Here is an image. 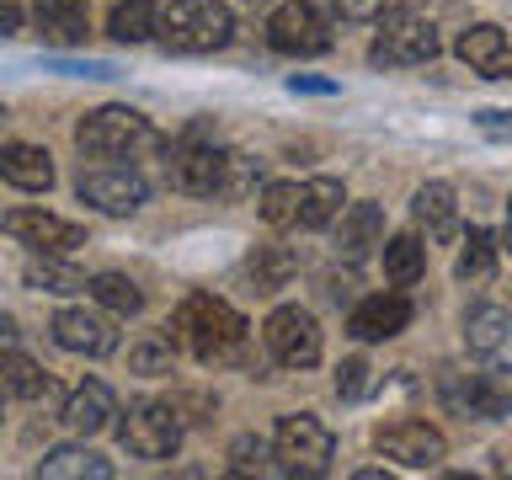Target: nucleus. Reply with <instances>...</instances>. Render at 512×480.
Wrapping results in <instances>:
<instances>
[{"label":"nucleus","instance_id":"2","mask_svg":"<svg viewBox=\"0 0 512 480\" xmlns=\"http://www.w3.org/2000/svg\"><path fill=\"white\" fill-rule=\"evenodd\" d=\"M160 38L176 54H208L235 38V16L224 0H171L160 11Z\"/></svg>","mask_w":512,"mask_h":480},{"label":"nucleus","instance_id":"23","mask_svg":"<svg viewBox=\"0 0 512 480\" xmlns=\"http://www.w3.org/2000/svg\"><path fill=\"white\" fill-rule=\"evenodd\" d=\"M38 32L54 43L86 38V0H38Z\"/></svg>","mask_w":512,"mask_h":480},{"label":"nucleus","instance_id":"26","mask_svg":"<svg viewBox=\"0 0 512 480\" xmlns=\"http://www.w3.org/2000/svg\"><path fill=\"white\" fill-rule=\"evenodd\" d=\"M336 214H342V182H336V176H315V182H304V214H299L304 230H326Z\"/></svg>","mask_w":512,"mask_h":480},{"label":"nucleus","instance_id":"13","mask_svg":"<svg viewBox=\"0 0 512 480\" xmlns=\"http://www.w3.org/2000/svg\"><path fill=\"white\" fill-rule=\"evenodd\" d=\"M464 347L486 368H512V310H502V304H470Z\"/></svg>","mask_w":512,"mask_h":480},{"label":"nucleus","instance_id":"16","mask_svg":"<svg viewBox=\"0 0 512 480\" xmlns=\"http://www.w3.org/2000/svg\"><path fill=\"white\" fill-rule=\"evenodd\" d=\"M54 342L64 352H80V358H107L118 347V331H112L107 315L96 310H59L54 315Z\"/></svg>","mask_w":512,"mask_h":480},{"label":"nucleus","instance_id":"19","mask_svg":"<svg viewBox=\"0 0 512 480\" xmlns=\"http://www.w3.org/2000/svg\"><path fill=\"white\" fill-rule=\"evenodd\" d=\"M112 416H118V400H112V390L102 379H86L70 400H64V422H70V432H80V438H96Z\"/></svg>","mask_w":512,"mask_h":480},{"label":"nucleus","instance_id":"18","mask_svg":"<svg viewBox=\"0 0 512 480\" xmlns=\"http://www.w3.org/2000/svg\"><path fill=\"white\" fill-rule=\"evenodd\" d=\"M411 214L427 230V240H443V246H448V240H459V203H454V187H448V182L416 187Z\"/></svg>","mask_w":512,"mask_h":480},{"label":"nucleus","instance_id":"32","mask_svg":"<svg viewBox=\"0 0 512 480\" xmlns=\"http://www.w3.org/2000/svg\"><path fill=\"white\" fill-rule=\"evenodd\" d=\"M27 283L43 288V294H75V288H91L75 267H59V262H48V256L43 262H27Z\"/></svg>","mask_w":512,"mask_h":480},{"label":"nucleus","instance_id":"5","mask_svg":"<svg viewBox=\"0 0 512 480\" xmlns=\"http://www.w3.org/2000/svg\"><path fill=\"white\" fill-rule=\"evenodd\" d=\"M150 139H155L150 123H144L134 107H96L75 123V144L96 160H118L128 150H139V144H150Z\"/></svg>","mask_w":512,"mask_h":480},{"label":"nucleus","instance_id":"36","mask_svg":"<svg viewBox=\"0 0 512 480\" xmlns=\"http://www.w3.org/2000/svg\"><path fill=\"white\" fill-rule=\"evenodd\" d=\"M336 6H342L347 22H374V16L384 11V0H336Z\"/></svg>","mask_w":512,"mask_h":480},{"label":"nucleus","instance_id":"11","mask_svg":"<svg viewBox=\"0 0 512 480\" xmlns=\"http://www.w3.org/2000/svg\"><path fill=\"white\" fill-rule=\"evenodd\" d=\"M438 395L464 422H502V416H512V395L491 374H443Z\"/></svg>","mask_w":512,"mask_h":480},{"label":"nucleus","instance_id":"3","mask_svg":"<svg viewBox=\"0 0 512 480\" xmlns=\"http://www.w3.org/2000/svg\"><path fill=\"white\" fill-rule=\"evenodd\" d=\"M230 166H235V155L219 150V144H208L198 128H192L182 144H171V155H166L171 187L192 192V198H214V192L224 198V187H230Z\"/></svg>","mask_w":512,"mask_h":480},{"label":"nucleus","instance_id":"39","mask_svg":"<svg viewBox=\"0 0 512 480\" xmlns=\"http://www.w3.org/2000/svg\"><path fill=\"white\" fill-rule=\"evenodd\" d=\"M288 86H294V91H315V96H331V91H336V80H315V75H294V80H288Z\"/></svg>","mask_w":512,"mask_h":480},{"label":"nucleus","instance_id":"41","mask_svg":"<svg viewBox=\"0 0 512 480\" xmlns=\"http://www.w3.org/2000/svg\"><path fill=\"white\" fill-rule=\"evenodd\" d=\"M507 246H512V203H507Z\"/></svg>","mask_w":512,"mask_h":480},{"label":"nucleus","instance_id":"1","mask_svg":"<svg viewBox=\"0 0 512 480\" xmlns=\"http://www.w3.org/2000/svg\"><path fill=\"white\" fill-rule=\"evenodd\" d=\"M171 342L192 352L198 363H224L246 342V315L214 294H187L171 315Z\"/></svg>","mask_w":512,"mask_h":480},{"label":"nucleus","instance_id":"37","mask_svg":"<svg viewBox=\"0 0 512 480\" xmlns=\"http://www.w3.org/2000/svg\"><path fill=\"white\" fill-rule=\"evenodd\" d=\"M251 464H256V470H262V443H251V438H240V443H235V470H240V475H246V470H251Z\"/></svg>","mask_w":512,"mask_h":480},{"label":"nucleus","instance_id":"4","mask_svg":"<svg viewBox=\"0 0 512 480\" xmlns=\"http://www.w3.org/2000/svg\"><path fill=\"white\" fill-rule=\"evenodd\" d=\"M272 454H278V464L288 475H320L336 454V438H331V427L320 422V416L294 411V416H283V422L272 427Z\"/></svg>","mask_w":512,"mask_h":480},{"label":"nucleus","instance_id":"35","mask_svg":"<svg viewBox=\"0 0 512 480\" xmlns=\"http://www.w3.org/2000/svg\"><path fill=\"white\" fill-rule=\"evenodd\" d=\"M48 70H59V75H86V80H102V75H112V64H107V59H48Z\"/></svg>","mask_w":512,"mask_h":480},{"label":"nucleus","instance_id":"31","mask_svg":"<svg viewBox=\"0 0 512 480\" xmlns=\"http://www.w3.org/2000/svg\"><path fill=\"white\" fill-rule=\"evenodd\" d=\"M299 214H304V187H294V182H267L262 187V219L272 230L299 224Z\"/></svg>","mask_w":512,"mask_h":480},{"label":"nucleus","instance_id":"38","mask_svg":"<svg viewBox=\"0 0 512 480\" xmlns=\"http://www.w3.org/2000/svg\"><path fill=\"white\" fill-rule=\"evenodd\" d=\"M475 123L486 128V134H512V112H491L486 107V112H475Z\"/></svg>","mask_w":512,"mask_h":480},{"label":"nucleus","instance_id":"14","mask_svg":"<svg viewBox=\"0 0 512 480\" xmlns=\"http://www.w3.org/2000/svg\"><path fill=\"white\" fill-rule=\"evenodd\" d=\"M6 230L43 256H70V251L86 246V230H80V224L59 219V214H43V208H16V214H6Z\"/></svg>","mask_w":512,"mask_h":480},{"label":"nucleus","instance_id":"10","mask_svg":"<svg viewBox=\"0 0 512 480\" xmlns=\"http://www.w3.org/2000/svg\"><path fill=\"white\" fill-rule=\"evenodd\" d=\"M374 443H379V454H384V459L406 464V470H438L443 454H448L443 432H438V427H427V422H416V416L384 422V427L374 432Z\"/></svg>","mask_w":512,"mask_h":480},{"label":"nucleus","instance_id":"30","mask_svg":"<svg viewBox=\"0 0 512 480\" xmlns=\"http://www.w3.org/2000/svg\"><path fill=\"white\" fill-rule=\"evenodd\" d=\"M6 390L16 395V400H48L54 395V384H48V374L32 358H22V352H6Z\"/></svg>","mask_w":512,"mask_h":480},{"label":"nucleus","instance_id":"24","mask_svg":"<svg viewBox=\"0 0 512 480\" xmlns=\"http://www.w3.org/2000/svg\"><path fill=\"white\" fill-rule=\"evenodd\" d=\"M107 32L118 43H144V38H155V32H160V11L150 6V0H118Z\"/></svg>","mask_w":512,"mask_h":480},{"label":"nucleus","instance_id":"33","mask_svg":"<svg viewBox=\"0 0 512 480\" xmlns=\"http://www.w3.org/2000/svg\"><path fill=\"white\" fill-rule=\"evenodd\" d=\"M171 336H160V342H139L134 352H128V368H134V374H171Z\"/></svg>","mask_w":512,"mask_h":480},{"label":"nucleus","instance_id":"29","mask_svg":"<svg viewBox=\"0 0 512 480\" xmlns=\"http://www.w3.org/2000/svg\"><path fill=\"white\" fill-rule=\"evenodd\" d=\"M454 272H459V283H486L496 272V240L486 230H470V235H464V251H459Z\"/></svg>","mask_w":512,"mask_h":480},{"label":"nucleus","instance_id":"27","mask_svg":"<svg viewBox=\"0 0 512 480\" xmlns=\"http://www.w3.org/2000/svg\"><path fill=\"white\" fill-rule=\"evenodd\" d=\"M422 267H427V246L416 235H395V240H384V278L390 283H416L422 278Z\"/></svg>","mask_w":512,"mask_h":480},{"label":"nucleus","instance_id":"6","mask_svg":"<svg viewBox=\"0 0 512 480\" xmlns=\"http://www.w3.org/2000/svg\"><path fill=\"white\" fill-rule=\"evenodd\" d=\"M368 59L374 64H432L438 59V27L416 11H384Z\"/></svg>","mask_w":512,"mask_h":480},{"label":"nucleus","instance_id":"42","mask_svg":"<svg viewBox=\"0 0 512 480\" xmlns=\"http://www.w3.org/2000/svg\"><path fill=\"white\" fill-rule=\"evenodd\" d=\"M246 6H267V0H246Z\"/></svg>","mask_w":512,"mask_h":480},{"label":"nucleus","instance_id":"9","mask_svg":"<svg viewBox=\"0 0 512 480\" xmlns=\"http://www.w3.org/2000/svg\"><path fill=\"white\" fill-rule=\"evenodd\" d=\"M262 336H267V352H272L283 368H310V363H320V326H315L310 310H299V304L272 310L267 326H262Z\"/></svg>","mask_w":512,"mask_h":480},{"label":"nucleus","instance_id":"12","mask_svg":"<svg viewBox=\"0 0 512 480\" xmlns=\"http://www.w3.org/2000/svg\"><path fill=\"white\" fill-rule=\"evenodd\" d=\"M80 203H91V208H102V214H134V208L150 198V187H144V176L139 171H128V166H102V171H80Z\"/></svg>","mask_w":512,"mask_h":480},{"label":"nucleus","instance_id":"7","mask_svg":"<svg viewBox=\"0 0 512 480\" xmlns=\"http://www.w3.org/2000/svg\"><path fill=\"white\" fill-rule=\"evenodd\" d=\"M123 448L134 459H171L182 448V411L171 400H139L123 422Z\"/></svg>","mask_w":512,"mask_h":480},{"label":"nucleus","instance_id":"20","mask_svg":"<svg viewBox=\"0 0 512 480\" xmlns=\"http://www.w3.org/2000/svg\"><path fill=\"white\" fill-rule=\"evenodd\" d=\"M0 171H6V182L22 187V192L54 187V160H48V150H38V144H6V150H0Z\"/></svg>","mask_w":512,"mask_h":480},{"label":"nucleus","instance_id":"22","mask_svg":"<svg viewBox=\"0 0 512 480\" xmlns=\"http://www.w3.org/2000/svg\"><path fill=\"white\" fill-rule=\"evenodd\" d=\"M336 246L347 256H368L374 246H384V208L379 203H352L342 214V230H336Z\"/></svg>","mask_w":512,"mask_h":480},{"label":"nucleus","instance_id":"15","mask_svg":"<svg viewBox=\"0 0 512 480\" xmlns=\"http://www.w3.org/2000/svg\"><path fill=\"white\" fill-rule=\"evenodd\" d=\"M454 54L470 64L475 75H486V80H512V38L502 27H491V22L464 27L459 43H454Z\"/></svg>","mask_w":512,"mask_h":480},{"label":"nucleus","instance_id":"40","mask_svg":"<svg viewBox=\"0 0 512 480\" xmlns=\"http://www.w3.org/2000/svg\"><path fill=\"white\" fill-rule=\"evenodd\" d=\"M0 22H6V32H22V6H6V16H0Z\"/></svg>","mask_w":512,"mask_h":480},{"label":"nucleus","instance_id":"17","mask_svg":"<svg viewBox=\"0 0 512 480\" xmlns=\"http://www.w3.org/2000/svg\"><path fill=\"white\" fill-rule=\"evenodd\" d=\"M406 326H411V299L406 294H374L347 315V331L358 336V342H390V336H400Z\"/></svg>","mask_w":512,"mask_h":480},{"label":"nucleus","instance_id":"28","mask_svg":"<svg viewBox=\"0 0 512 480\" xmlns=\"http://www.w3.org/2000/svg\"><path fill=\"white\" fill-rule=\"evenodd\" d=\"M91 299L102 304V310H112V315H139L144 310L139 283L123 278V272H96V278H91Z\"/></svg>","mask_w":512,"mask_h":480},{"label":"nucleus","instance_id":"34","mask_svg":"<svg viewBox=\"0 0 512 480\" xmlns=\"http://www.w3.org/2000/svg\"><path fill=\"white\" fill-rule=\"evenodd\" d=\"M368 390H374V368H368L363 358H347L342 368H336V395L342 400H363Z\"/></svg>","mask_w":512,"mask_h":480},{"label":"nucleus","instance_id":"21","mask_svg":"<svg viewBox=\"0 0 512 480\" xmlns=\"http://www.w3.org/2000/svg\"><path fill=\"white\" fill-rule=\"evenodd\" d=\"M43 480H112V464L102 454H91L86 443H64L38 464Z\"/></svg>","mask_w":512,"mask_h":480},{"label":"nucleus","instance_id":"25","mask_svg":"<svg viewBox=\"0 0 512 480\" xmlns=\"http://www.w3.org/2000/svg\"><path fill=\"white\" fill-rule=\"evenodd\" d=\"M294 251L288 246H256L251 251V283L256 294H278V288H288V278H294Z\"/></svg>","mask_w":512,"mask_h":480},{"label":"nucleus","instance_id":"8","mask_svg":"<svg viewBox=\"0 0 512 480\" xmlns=\"http://www.w3.org/2000/svg\"><path fill=\"white\" fill-rule=\"evenodd\" d=\"M267 43L278 48V54L310 59V54H326L331 48V27L310 0H283V6L267 16Z\"/></svg>","mask_w":512,"mask_h":480}]
</instances>
